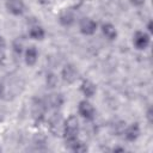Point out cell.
Listing matches in <instances>:
<instances>
[{
    "label": "cell",
    "instance_id": "17",
    "mask_svg": "<svg viewBox=\"0 0 153 153\" xmlns=\"http://www.w3.org/2000/svg\"><path fill=\"white\" fill-rule=\"evenodd\" d=\"M71 151H73V152H86L88 148H87V146H86V143H84L82 141H80L79 139L76 140V141H74L69 147H68Z\"/></svg>",
    "mask_w": 153,
    "mask_h": 153
},
{
    "label": "cell",
    "instance_id": "10",
    "mask_svg": "<svg viewBox=\"0 0 153 153\" xmlns=\"http://www.w3.org/2000/svg\"><path fill=\"white\" fill-rule=\"evenodd\" d=\"M44 102H45L47 106H49V108H51V109H59V108L63 104L65 98H63V96H62L61 93L54 92V93L48 94L47 98L44 99Z\"/></svg>",
    "mask_w": 153,
    "mask_h": 153
},
{
    "label": "cell",
    "instance_id": "15",
    "mask_svg": "<svg viewBox=\"0 0 153 153\" xmlns=\"http://www.w3.org/2000/svg\"><path fill=\"white\" fill-rule=\"evenodd\" d=\"M29 36L32 38V39H37V41H41L44 38L45 36V31L42 26L39 25H35V26H31L30 30H29Z\"/></svg>",
    "mask_w": 153,
    "mask_h": 153
},
{
    "label": "cell",
    "instance_id": "6",
    "mask_svg": "<svg viewBox=\"0 0 153 153\" xmlns=\"http://www.w3.org/2000/svg\"><path fill=\"white\" fill-rule=\"evenodd\" d=\"M151 43V36L149 33L145 31H136L133 36V44L139 50H145Z\"/></svg>",
    "mask_w": 153,
    "mask_h": 153
},
{
    "label": "cell",
    "instance_id": "18",
    "mask_svg": "<svg viewBox=\"0 0 153 153\" xmlns=\"http://www.w3.org/2000/svg\"><path fill=\"white\" fill-rule=\"evenodd\" d=\"M12 49L17 55H20L24 51V42L18 37L16 39H13L12 42Z\"/></svg>",
    "mask_w": 153,
    "mask_h": 153
},
{
    "label": "cell",
    "instance_id": "5",
    "mask_svg": "<svg viewBox=\"0 0 153 153\" xmlns=\"http://www.w3.org/2000/svg\"><path fill=\"white\" fill-rule=\"evenodd\" d=\"M78 111H79V115L82 118H85L86 121H92L96 116V110H94L93 105L87 99H84V100L79 102Z\"/></svg>",
    "mask_w": 153,
    "mask_h": 153
},
{
    "label": "cell",
    "instance_id": "1",
    "mask_svg": "<svg viewBox=\"0 0 153 153\" xmlns=\"http://www.w3.org/2000/svg\"><path fill=\"white\" fill-rule=\"evenodd\" d=\"M78 134H79V121L76 116L71 115L63 122L62 136L65 139L66 147H69L74 141L78 140Z\"/></svg>",
    "mask_w": 153,
    "mask_h": 153
},
{
    "label": "cell",
    "instance_id": "21",
    "mask_svg": "<svg viewBox=\"0 0 153 153\" xmlns=\"http://www.w3.org/2000/svg\"><path fill=\"white\" fill-rule=\"evenodd\" d=\"M5 47H6V41H5V38L0 35V50H1V49H5Z\"/></svg>",
    "mask_w": 153,
    "mask_h": 153
},
{
    "label": "cell",
    "instance_id": "14",
    "mask_svg": "<svg viewBox=\"0 0 153 153\" xmlns=\"http://www.w3.org/2000/svg\"><path fill=\"white\" fill-rule=\"evenodd\" d=\"M100 30H102V33L109 41H114V39L117 38V30H116L114 24H111V23H103L102 26H100Z\"/></svg>",
    "mask_w": 153,
    "mask_h": 153
},
{
    "label": "cell",
    "instance_id": "7",
    "mask_svg": "<svg viewBox=\"0 0 153 153\" xmlns=\"http://www.w3.org/2000/svg\"><path fill=\"white\" fill-rule=\"evenodd\" d=\"M98 29V25L97 23L91 19V18H82L80 22H79V30L82 35L85 36H91L93 35Z\"/></svg>",
    "mask_w": 153,
    "mask_h": 153
},
{
    "label": "cell",
    "instance_id": "16",
    "mask_svg": "<svg viewBox=\"0 0 153 153\" xmlns=\"http://www.w3.org/2000/svg\"><path fill=\"white\" fill-rule=\"evenodd\" d=\"M45 84H47V86L48 87H50V88H54V87H56L57 86V84H59V78H57V75L55 74V73H47V75H45Z\"/></svg>",
    "mask_w": 153,
    "mask_h": 153
},
{
    "label": "cell",
    "instance_id": "13",
    "mask_svg": "<svg viewBox=\"0 0 153 153\" xmlns=\"http://www.w3.org/2000/svg\"><path fill=\"white\" fill-rule=\"evenodd\" d=\"M59 23L62 26H65V27L72 26L75 23V16H74V13L71 12V11H68V10L61 12L60 16H59Z\"/></svg>",
    "mask_w": 153,
    "mask_h": 153
},
{
    "label": "cell",
    "instance_id": "12",
    "mask_svg": "<svg viewBox=\"0 0 153 153\" xmlns=\"http://www.w3.org/2000/svg\"><path fill=\"white\" fill-rule=\"evenodd\" d=\"M24 60L27 66H35L38 60V50L36 47H29L24 51Z\"/></svg>",
    "mask_w": 153,
    "mask_h": 153
},
{
    "label": "cell",
    "instance_id": "23",
    "mask_svg": "<svg viewBox=\"0 0 153 153\" xmlns=\"http://www.w3.org/2000/svg\"><path fill=\"white\" fill-rule=\"evenodd\" d=\"M4 93H5V86L0 82V98L4 96Z\"/></svg>",
    "mask_w": 153,
    "mask_h": 153
},
{
    "label": "cell",
    "instance_id": "3",
    "mask_svg": "<svg viewBox=\"0 0 153 153\" xmlns=\"http://www.w3.org/2000/svg\"><path fill=\"white\" fill-rule=\"evenodd\" d=\"M61 78L67 84H74L76 81V79L79 78V72L74 65L67 63L61 69Z\"/></svg>",
    "mask_w": 153,
    "mask_h": 153
},
{
    "label": "cell",
    "instance_id": "2",
    "mask_svg": "<svg viewBox=\"0 0 153 153\" xmlns=\"http://www.w3.org/2000/svg\"><path fill=\"white\" fill-rule=\"evenodd\" d=\"M47 104L44 102V99H33L32 102V118L35 120V122H41L44 120L45 112H47Z\"/></svg>",
    "mask_w": 153,
    "mask_h": 153
},
{
    "label": "cell",
    "instance_id": "9",
    "mask_svg": "<svg viewBox=\"0 0 153 153\" xmlns=\"http://www.w3.org/2000/svg\"><path fill=\"white\" fill-rule=\"evenodd\" d=\"M140 134H141V129H140L139 123H131L130 126L126 127L123 130V136L129 142H134L135 140H137Z\"/></svg>",
    "mask_w": 153,
    "mask_h": 153
},
{
    "label": "cell",
    "instance_id": "22",
    "mask_svg": "<svg viewBox=\"0 0 153 153\" xmlns=\"http://www.w3.org/2000/svg\"><path fill=\"white\" fill-rule=\"evenodd\" d=\"M147 30H148V32H149V33H152V32H153V24H152V20H149V22H148V24H147Z\"/></svg>",
    "mask_w": 153,
    "mask_h": 153
},
{
    "label": "cell",
    "instance_id": "24",
    "mask_svg": "<svg viewBox=\"0 0 153 153\" xmlns=\"http://www.w3.org/2000/svg\"><path fill=\"white\" fill-rule=\"evenodd\" d=\"M112 151H114V152H118V151H120V152H123L124 148H123V147H115Z\"/></svg>",
    "mask_w": 153,
    "mask_h": 153
},
{
    "label": "cell",
    "instance_id": "20",
    "mask_svg": "<svg viewBox=\"0 0 153 153\" xmlns=\"http://www.w3.org/2000/svg\"><path fill=\"white\" fill-rule=\"evenodd\" d=\"M129 1H130V4H131L133 6L140 7V6H142V5L145 4V1H146V0H129Z\"/></svg>",
    "mask_w": 153,
    "mask_h": 153
},
{
    "label": "cell",
    "instance_id": "19",
    "mask_svg": "<svg viewBox=\"0 0 153 153\" xmlns=\"http://www.w3.org/2000/svg\"><path fill=\"white\" fill-rule=\"evenodd\" d=\"M146 117H147L148 123L151 124V123L153 122V110H152V108H148V110H147V112H146Z\"/></svg>",
    "mask_w": 153,
    "mask_h": 153
},
{
    "label": "cell",
    "instance_id": "4",
    "mask_svg": "<svg viewBox=\"0 0 153 153\" xmlns=\"http://www.w3.org/2000/svg\"><path fill=\"white\" fill-rule=\"evenodd\" d=\"M63 122L65 120L62 118L61 114L59 112H55L50 116L49 118V130L51 134L54 135H62V131H63Z\"/></svg>",
    "mask_w": 153,
    "mask_h": 153
},
{
    "label": "cell",
    "instance_id": "11",
    "mask_svg": "<svg viewBox=\"0 0 153 153\" xmlns=\"http://www.w3.org/2000/svg\"><path fill=\"white\" fill-rule=\"evenodd\" d=\"M80 91H81V93H82L86 98H91V97H93V96L96 94V92H97V86H96V84H94L93 81H91V80H88V79H85V80H82L81 84H80Z\"/></svg>",
    "mask_w": 153,
    "mask_h": 153
},
{
    "label": "cell",
    "instance_id": "8",
    "mask_svg": "<svg viewBox=\"0 0 153 153\" xmlns=\"http://www.w3.org/2000/svg\"><path fill=\"white\" fill-rule=\"evenodd\" d=\"M6 10L13 16H22L25 12V4L23 0H6Z\"/></svg>",
    "mask_w": 153,
    "mask_h": 153
}]
</instances>
